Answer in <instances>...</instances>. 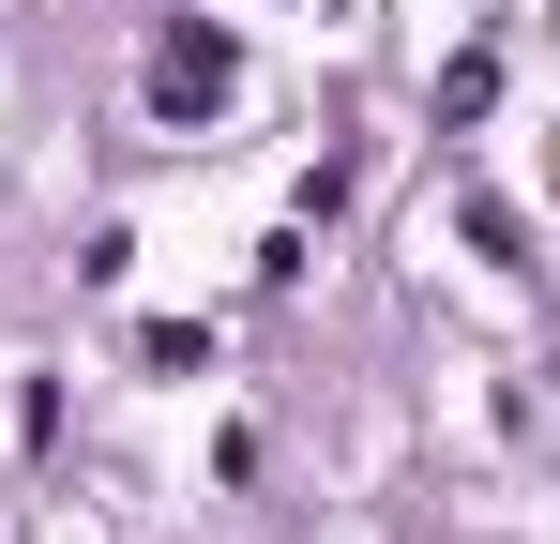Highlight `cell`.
I'll return each mask as SVG.
<instances>
[{
  "instance_id": "cell-1",
  "label": "cell",
  "mask_w": 560,
  "mask_h": 544,
  "mask_svg": "<svg viewBox=\"0 0 560 544\" xmlns=\"http://www.w3.org/2000/svg\"><path fill=\"white\" fill-rule=\"evenodd\" d=\"M228 91H243V46H228L212 15H167V31H152V121H212Z\"/></svg>"
}]
</instances>
